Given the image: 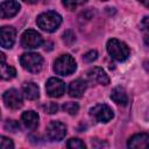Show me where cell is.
Masks as SVG:
<instances>
[{"instance_id":"obj_19","label":"cell","mask_w":149,"mask_h":149,"mask_svg":"<svg viewBox=\"0 0 149 149\" xmlns=\"http://www.w3.org/2000/svg\"><path fill=\"white\" fill-rule=\"evenodd\" d=\"M62 1H63V5L65 6V8L70 9V10H73L78 6L84 5L87 0H62Z\"/></svg>"},{"instance_id":"obj_26","label":"cell","mask_w":149,"mask_h":149,"mask_svg":"<svg viewBox=\"0 0 149 149\" xmlns=\"http://www.w3.org/2000/svg\"><path fill=\"white\" fill-rule=\"evenodd\" d=\"M63 40H64V42L66 44H72L76 41V36L71 30H66L64 33V35H63Z\"/></svg>"},{"instance_id":"obj_22","label":"cell","mask_w":149,"mask_h":149,"mask_svg":"<svg viewBox=\"0 0 149 149\" xmlns=\"http://www.w3.org/2000/svg\"><path fill=\"white\" fill-rule=\"evenodd\" d=\"M5 129L8 132H12V133H16L20 130V125L15 120H7L5 122Z\"/></svg>"},{"instance_id":"obj_13","label":"cell","mask_w":149,"mask_h":149,"mask_svg":"<svg viewBox=\"0 0 149 149\" xmlns=\"http://www.w3.org/2000/svg\"><path fill=\"white\" fill-rule=\"evenodd\" d=\"M87 76L91 80L100 84V85H108L109 84V77L101 68H93L87 72Z\"/></svg>"},{"instance_id":"obj_23","label":"cell","mask_w":149,"mask_h":149,"mask_svg":"<svg viewBox=\"0 0 149 149\" xmlns=\"http://www.w3.org/2000/svg\"><path fill=\"white\" fill-rule=\"evenodd\" d=\"M0 148L1 149H13L14 144L12 142V140H9L6 136H1L0 137Z\"/></svg>"},{"instance_id":"obj_5","label":"cell","mask_w":149,"mask_h":149,"mask_svg":"<svg viewBox=\"0 0 149 149\" xmlns=\"http://www.w3.org/2000/svg\"><path fill=\"white\" fill-rule=\"evenodd\" d=\"M43 43V38L40 33L33 29L26 30L21 36V44L26 49H36L41 47Z\"/></svg>"},{"instance_id":"obj_31","label":"cell","mask_w":149,"mask_h":149,"mask_svg":"<svg viewBox=\"0 0 149 149\" xmlns=\"http://www.w3.org/2000/svg\"><path fill=\"white\" fill-rule=\"evenodd\" d=\"M101 1H107V0H101Z\"/></svg>"},{"instance_id":"obj_6","label":"cell","mask_w":149,"mask_h":149,"mask_svg":"<svg viewBox=\"0 0 149 149\" xmlns=\"http://www.w3.org/2000/svg\"><path fill=\"white\" fill-rule=\"evenodd\" d=\"M90 114L98 122H104V123L108 122L114 116V113H113L112 108L109 106L105 105V104H99V105H95L94 107H92L90 109Z\"/></svg>"},{"instance_id":"obj_8","label":"cell","mask_w":149,"mask_h":149,"mask_svg":"<svg viewBox=\"0 0 149 149\" xmlns=\"http://www.w3.org/2000/svg\"><path fill=\"white\" fill-rule=\"evenodd\" d=\"M47 135L51 141H62L66 135V126L61 121H51L47 127Z\"/></svg>"},{"instance_id":"obj_14","label":"cell","mask_w":149,"mask_h":149,"mask_svg":"<svg viewBox=\"0 0 149 149\" xmlns=\"http://www.w3.org/2000/svg\"><path fill=\"white\" fill-rule=\"evenodd\" d=\"M87 88V84L83 79H76L69 85V94L72 98H80Z\"/></svg>"},{"instance_id":"obj_2","label":"cell","mask_w":149,"mask_h":149,"mask_svg":"<svg viewBox=\"0 0 149 149\" xmlns=\"http://www.w3.org/2000/svg\"><path fill=\"white\" fill-rule=\"evenodd\" d=\"M106 47L111 57L118 62H123L129 57V48L127 47V44L116 38L108 40Z\"/></svg>"},{"instance_id":"obj_30","label":"cell","mask_w":149,"mask_h":149,"mask_svg":"<svg viewBox=\"0 0 149 149\" xmlns=\"http://www.w3.org/2000/svg\"><path fill=\"white\" fill-rule=\"evenodd\" d=\"M22 1H24L26 3H30V5H33V3H36V2H38V0H22Z\"/></svg>"},{"instance_id":"obj_17","label":"cell","mask_w":149,"mask_h":149,"mask_svg":"<svg viewBox=\"0 0 149 149\" xmlns=\"http://www.w3.org/2000/svg\"><path fill=\"white\" fill-rule=\"evenodd\" d=\"M111 99L116 102L118 105H121V106H126L127 102H128V97H127V93L126 91L118 86V87H114L112 90V93H111Z\"/></svg>"},{"instance_id":"obj_20","label":"cell","mask_w":149,"mask_h":149,"mask_svg":"<svg viewBox=\"0 0 149 149\" xmlns=\"http://www.w3.org/2000/svg\"><path fill=\"white\" fill-rule=\"evenodd\" d=\"M62 108H63L66 113H69V114H71V115H74V114H77V112H78V109H79V105H78L77 102H65Z\"/></svg>"},{"instance_id":"obj_29","label":"cell","mask_w":149,"mask_h":149,"mask_svg":"<svg viewBox=\"0 0 149 149\" xmlns=\"http://www.w3.org/2000/svg\"><path fill=\"white\" fill-rule=\"evenodd\" d=\"M137 1H140V2H142L147 8H149V0H137Z\"/></svg>"},{"instance_id":"obj_18","label":"cell","mask_w":149,"mask_h":149,"mask_svg":"<svg viewBox=\"0 0 149 149\" xmlns=\"http://www.w3.org/2000/svg\"><path fill=\"white\" fill-rule=\"evenodd\" d=\"M1 78L5 79V80H9V79H13L15 76H16V70L10 66V65H7L6 63H1Z\"/></svg>"},{"instance_id":"obj_12","label":"cell","mask_w":149,"mask_h":149,"mask_svg":"<svg viewBox=\"0 0 149 149\" xmlns=\"http://www.w3.org/2000/svg\"><path fill=\"white\" fill-rule=\"evenodd\" d=\"M128 148L132 149H146L149 148V134L146 133H140L133 135L128 142H127Z\"/></svg>"},{"instance_id":"obj_16","label":"cell","mask_w":149,"mask_h":149,"mask_svg":"<svg viewBox=\"0 0 149 149\" xmlns=\"http://www.w3.org/2000/svg\"><path fill=\"white\" fill-rule=\"evenodd\" d=\"M22 92L29 100H36L40 97V88L35 83H24L22 85Z\"/></svg>"},{"instance_id":"obj_7","label":"cell","mask_w":149,"mask_h":149,"mask_svg":"<svg viewBox=\"0 0 149 149\" xmlns=\"http://www.w3.org/2000/svg\"><path fill=\"white\" fill-rule=\"evenodd\" d=\"M3 102L6 107L10 109H19L23 105V98L22 94L16 88H9L3 93Z\"/></svg>"},{"instance_id":"obj_10","label":"cell","mask_w":149,"mask_h":149,"mask_svg":"<svg viewBox=\"0 0 149 149\" xmlns=\"http://www.w3.org/2000/svg\"><path fill=\"white\" fill-rule=\"evenodd\" d=\"M16 31L13 27L5 26L0 29V44L2 48L10 49L15 42Z\"/></svg>"},{"instance_id":"obj_3","label":"cell","mask_w":149,"mask_h":149,"mask_svg":"<svg viewBox=\"0 0 149 149\" xmlns=\"http://www.w3.org/2000/svg\"><path fill=\"white\" fill-rule=\"evenodd\" d=\"M77 69V63L74 58L70 55H62L59 56L54 64V70L57 74L61 76H69L73 73Z\"/></svg>"},{"instance_id":"obj_1","label":"cell","mask_w":149,"mask_h":149,"mask_svg":"<svg viewBox=\"0 0 149 149\" xmlns=\"http://www.w3.org/2000/svg\"><path fill=\"white\" fill-rule=\"evenodd\" d=\"M36 23H37L38 28H41L42 30H44L47 33H54L61 26L62 16L54 10L44 12L37 16Z\"/></svg>"},{"instance_id":"obj_28","label":"cell","mask_w":149,"mask_h":149,"mask_svg":"<svg viewBox=\"0 0 149 149\" xmlns=\"http://www.w3.org/2000/svg\"><path fill=\"white\" fill-rule=\"evenodd\" d=\"M144 42L149 47V31L148 33H144Z\"/></svg>"},{"instance_id":"obj_25","label":"cell","mask_w":149,"mask_h":149,"mask_svg":"<svg viewBox=\"0 0 149 149\" xmlns=\"http://www.w3.org/2000/svg\"><path fill=\"white\" fill-rule=\"evenodd\" d=\"M97 58H98V52H97L95 50H91V51L86 52V54L83 56V59H84L85 62H87V63H91V62L95 61Z\"/></svg>"},{"instance_id":"obj_27","label":"cell","mask_w":149,"mask_h":149,"mask_svg":"<svg viewBox=\"0 0 149 149\" xmlns=\"http://www.w3.org/2000/svg\"><path fill=\"white\" fill-rule=\"evenodd\" d=\"M142 31L144 33H148L149 31V16H144L141 21V24H140Z\"/></svg>"},{"instance_id":"obj_15","label":"cell","mask_w":149,"mask_h":149,"mask_svg":"<svg viewBox=\"0 0 149 149\" xmlns=\"http://www.w3.org/2000/svg\"><path fill=\"white\" fill-rule=\"evenodd\" d=\"M21 120H22L23 125L28 129L34 130L38 126V115L34 111H27V112H24L22 114V116H21Z\"/></svg>"},{"instance_id":"obj_11","label":"cell","mask_w":149,"mask_h":149,"mask_svg":"<svg viewBox=\"0 0 149 149\" xmlns=\"http://www.w3.org/2000/svg\"><path fill=\"white\" fill-rule=\"evenodd\" d=\"M21 8V5L15 0H7L1 3V19H9L15 16Z\"/></svg>"},{"instance_id":"obj_21","label":"cell","mask_w":149,"mask_h":149,"mask_svg":"<svg viewBox=\"0 0 149 149\" xmlns=\"http://www.w3.org/2000/svg\"><path fill=\"white\" fill-rule=\"evenodd\" d=\"M66 146L70 149H85V143L79 139H70Z\"/></svg>"},{"instance_id":"obj_4","label":"cell","mask_w":149,"mask_h":149,"mask_svg":"<svg viewBox=\"0 0 149 149\" xmlns=\"http://www.w3.org/2000/svg\"><path fill=\"white\" fill-rule=\"evenodd\" d=\"M22 68L31 73H37L43 66V58L36 52H26L20 57Z\"/></svg>"},{"instance_id":"obj_24","label":"cell","mask_w":149,"mask_h":149,"mask_svg":"<svg viewBox=\"0 0 149 149\" xmlns=\"http://www.w3.org/2000/svg\"><path fill=\"white\" fill-rule=\"evenodd\" d=\"M43 109L45 113H49V114H54V113H57L58 111V105L56 102H48L47 105L43 106Z\"/></svg>"},{"instance_id":"obj_9","label":"cell","mask_w":149,"mask_h":149,"mask_svg":"<svg viewBox=\"0 0 149 149\" xmlns=\"http://www.w3.org/2000/svg\"><path fill=\"white\" fill-rule=\"evenodd\" d=\"M45 90L49 97L51 98H59L65 92V84L59 78H49L45 84Z\"/></svg>"}]
</instances>
